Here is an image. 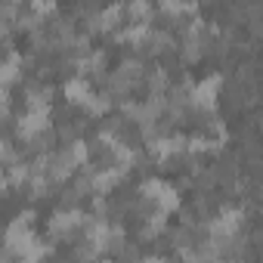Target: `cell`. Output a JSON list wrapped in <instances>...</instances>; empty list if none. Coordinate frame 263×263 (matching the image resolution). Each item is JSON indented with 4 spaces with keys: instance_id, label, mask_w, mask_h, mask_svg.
Listing matches in <instances>:
<instances>
[{
    "instance_id": "obj_1",
    "label": "cell",
    "mask_w": 263,
    "mask_h": 263,
    "mask_svg": "<svg viewBox=\"0 0 263 263\" xmlns=\"http://www.w3.org/2000/svg\"><path fill=\"white\" fill-rule=\"evenodd\" d=\"M143 263H164L161 257H149V260H143Z\"/></svg>"
}]
</instances>
